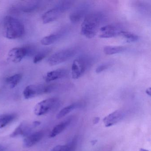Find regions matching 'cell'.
<instances>
[{"instance_id":"obj_28","label":"cell","mask_w":151,"mask_h":151,"mask_svg":"<svg viewBox=\"0 0 151 151\" xmlns=\"http://www.w3.org/2000/svg\"><path fill=\"white\" fill-rule=\"evenodd\" d=\"M146 93L148 96H151V87H149V88H147L145 91Z\"/></svg>"},{"instance_id":"obj_6","label":"cell","mask_w":151,"mask_h":151,"mask_svg":"<svg viewBox=\"0 0 151 151\" xmlns=\"http://www.w3.org/2000/svg\"><path fill=\"white\" fill-rule=\"evenodd\" d=\"M60 104V100L56 98H49L38 102L35 106L34 113L37 116H42L56 108Z\"/></svg>"},{"instance_id":"obj_5","label":"cell","mask_w":151,"mask_h":151,"mask_svg":"<svg viewBox=\"0 0 151 151\" xmlns=\"http://www.w3.org/2000/svg\"><path fill=\"white\" fill-rule=\"evenodd\" d=\"M36 48L32 45L15 47L11 49L8 54V60L14 63L21 62L25 56H32L36 54Z\"/></svg>"},{"instance_id":"obj_17","label":"cell","mask_w":151,"mask_h":151,"mask_svg":"<svg viewBox=\"0 0 151 151\" xmlns=\"http://www.w3.org/2000/svg\"><path fill=\"white\" fill-rule=\"evenodd\" d=\"M70 123V120H67L62 122L55 126L49 134V137L53 138L58 136L67 128Z\"/></svg>"},{"instance_id":"obj_20","label":"cell","mask_w":151,"mask_h":151,"mask_svg":"<svg viewBox=\"0 0 151 151\" xmlns=\"http://www.w3.org/2000/svg\"><path fill=\"white\" fill-rule=\"evenodd\" d=\"M79 105L80 104L78 103H74V104H71V105L65 107L58 113L56 115V118L57 119H60V118L64 117L68 114L70 113L72 110H74L76 108L78 107Z\"/></svg>"},{"instance_id":"obj_4","label":"cell","mask_w":151,"mask_h":151,"mask_svg":"<svg viewBox=\"0 0 151 151\" xmlns=\"http://www.w3.org/2000/svg\"><path fill=\"white\" fill-rule=\"evenodd\" d=\"M55 85L53 84L30 85L25 87L23 94L24 99H29L45 93L51 92L55 89Z\"/></svg>"},{"instance_id":"obj_7","label":"cell","mask_w":151,"mask_h":151,"mask_svg":"<svg viewBox=\"0 0 151 151\" xmlns=\"http://www.w3.org/2000/svg\"><path fill=\"white\" fill-rule=\"evenodd\" d=\"M76 50L73 49H67L60 50L51 55L48 60L50 66H55L67 61L76 55Z\"/></svg>"},{"instance_id":"obj_11","label":"cell","mask_w":151,"mask_h":151,"mask_svg":"<svg viewBox=\"0 0 151 151\" xmlns=\"http://www.w3.org/2000/svg\"><path fill=\"white\" fill-rule=\"evenodd\" d=\"M33 127L32 124L30 125L26 122L21 123L10 134V137L12 138L27 137L31 134Z\"/></svg>"},{"instance_id":"obj_25","label":"cell","mask_w":151,"mask_h":151,"mask_svg":"<svg viewBox=\"0 0 151 151\" xmlns=\"http://www.w3.org/2000/svg\"><path fill=\"white\" fill-rule=\"evenodd\" d=\"M51 151H70L69 147L68 145H59L54 147Z\"/></svg>"},{"instance_id":"obj_3","label":"cell","mask_w":151,"mask_h":151,"mask_svg":"<svg viewBox=\"0 0 151 151\" xmlns=\"http://www.w3.org/2000/svg\"><path fill=\"white\" fill-rule=\"evenodd\" d=\"M71 1H61L56 6L46 12L42 17L44 24H48L55 21L60 17L63 13L70 8L72 6Z\"/></svg>"},{"instance_id":"obj_12","label":"cell","mask_w":151,"mask_h":151,"mask_svg":"<svg viewBox=\"0 0 151 151\" xmlns=\"http://www.w3.org/2000/svg\"><path fill=\"white\" fill-rule=\"evenodd\" d=\"M124 116L123 112L120 110H116L104 117L103 120L104 125L109 127L113 126L120 122Z\"/></svg>"},{"instance_id":"obj_19","label":"cell","mask_w":151,"mask_h":151,"mask_svg":"<svg viewBox=\"0 0 151 151\" xmlns=\"http://www.w3.org/2000/svg\"><path fill=\"white\" fill-rule=\"evenodd\" d=\"M126 47L123 46H106L104 47L103 51L105 54L112 55L120 53L126 51Z\"/></svg>"},{"instance_id":"obj_23","label":"cell","mask_w":151,"mask_h":151,"mask_svg":"<svg viewBox=\"0 0 151 151\" xmlns=\"http://www.w3.org/2000/svg\"><path fill=\"white\" fill-rule=\"evenodd\" d=\"M120 35L122 36L127 40V42H136L139 39V37L137 35L132 32L124 31H122L121 32Z\"/></svg>"},{"instance_id":"obj_18","label":"cell","mask_w":151,"mask_h":151,"mask_svg":"<svg viewBox=\"0 0 151 151\" xmlns=\"http://www.w3.org/2000/svg\"><path fill=\"white\" fill-rule=\"evenodd\" d=\"M17 117V115L14 113L0 115V129L4 128L14 122Z\"/></svg>"},{"instance_id":"obj_1","label":"cell","mask_w":151,"mask_h":151,"mask_svg":"<svg viewBox=\"0 0 151 151\" xmlns=\"http://www.w3.org/2000/svg\"><path fill=\"white\" fill-rule=\"evenodd\" d=\"M104 18L103 15L99 12L87 14L84 18L81 25V34L89 39L95 37Z\"/></svg>"},{"instance_id":"obj_2","label":"cell","mask_w":151,"mask_h":151,"mask_svg":"<svg viewBox=\"0 0 151 151\" xmlns=\"http://www.w3.org/2000/svg\"><path fill=\"white\" fill-rule=\"evenodd\" d=\"M24 25L20 20L11 16L5 17L3 33L6 38L11 40L20 38L24 35Z\"/></svg>"},{"instance_id":"obj_9","label":"cell","mask_w":151,"mask_h":151,"mask_svg":"<svg viewBox=\"0 0 151 151\" xmlns=\"http://www.w3.org/2000/svg\"><path fill=\"white\" fill-rule=\"evenodd\" d=\"M122 29L114 24L105 25L100 29L99 37L101 38H111L120 35Z\"/></svg>"},{"instance_id":"obj_31","label":"cell","mask_w":151,"mask_h":151,"mask_svg":"<svg viewBox=\"0 0 151 151\" xmlns=\"http://www.w3.org/2000/svg\"><path fill=\"white\" fill-rule=\"evenodd\" d=\"M139 151H149L148 150H146V149H143V148H140L139 149Z\"/></svg>"},{"instance_id":"obj_13","label":"cell","mask_w":151,"mask_h":151,"mask_svg":"<svg viewBox=\"0 0 151 151\" xmlns=\"http://www.w3.org/2000/svg\"><path fill=\"white\" fill-rule=\"evenodd\" d=\"M44 132L42 131L31 133L24 137L23 140L24 146L30 147L38 143L43 138Z\"/></svg>"},{"instance_id":"obj_8","label":"cell","mask_w":151,"mask_h":151,"mask_svg":"<svg viewBox=\"0 0 151 151\" xmlns=\"http://www.w3.org/2000/svg\"><path fill=\"white\" fill-rule=\"evenodd\" d=\"M90 65L89 59L81 57L74 60L71 66V76L74 79L81 77L86 71Z\"/></svg>"},{"instance_id":"obj_27","label":"cell","mask_w":151,"mask_h":151,"mask_svg":"<svg viewBox=\"0 0 151 151\" xmlns=\"http://www.w3.org/2000/svg\"><path fill=\"white\" fill-rule=\"evenodd\" d=\"M41 122L39 121H35V122H32V125H33V127H37V126H38L40 124Z\"/></svg>"},{"instance_id":"obj_16","label":"cell","mask_w":151,"mask_h":151,"mask_svg":"<svg viewBox=\"0 0 151 151\" xmlns=\"http://www.w3.org/2000/svg\"><path fill=\"white\" fill-rule=\"evenodd\" d=\"M68 74V71L64 69H58L47 72L45 79L47 83L55 81L65 77Z\"/></svg>"},{"instance_id":"obj_24","label":"cell","mask_w":151,"mask_h":151,"mask_svg":"<svg viewBox=\"0 0 151 151\" xmlns=\"http://www.w3.org/2000/svg\"><path fill=\"white\" fill-rule=\"evenodd\" d=\"M110 66H111V63H103V64H101V65L98 66L97 68L96 69L95 71H96V73L99 74V73L103 72V71L106 70Z\"/></svg>"},{"instance_id":"obj_29","label":"cell","mask_w":151,"mask_h":151,"mask_svg":"<svg viewBox=\"0 0 151 151\" xmlns=\"http://www.w3.org/2000/svg\"><path fill=\"white\" fill-rule=\"evenodd\" d=\"M5 150V147L2 145L0 144V151H4Z\"/></svg>"},{"instance_id":"obj_21","label":"cell","mask_w":151,"mask_h":151,"mask_svg":"<svg viewBox=\"0 0 151 151\" xmlns=\"http://www.w3.org/2000/svg\"><path fill=\"white\" fill-rule=\"evenodd\" d=\"M22 76L21 74H17L7 78L6 82L11 88L15 87L22 80Z\"/></svg>"},{"instance_id":"obj_30","label":"cell","mask_w":151,"mask_h":151,"mask_svg":"<svg viewBox=\"0 0 151 151\" xmlns=\"http://www.w3.org/2000/svg\"><path fill=\"white\" fill-rule=\"evenodd\" d=\"M97 142V140H93V141H91V143L93 144V145H95L96 144V142Z\"/></svg>"},{"instance_id":"obj_22","label":"cell","mask_w":151,"mask_h":151,"mask_svg":"<svg viewBox=\"0 0 151 151\" xmlns=\"http://www.w3.org/2000/svg\"><path fill=\"white\" fill-rule=\"evenodd\" d=\"M50 52H51L50 49L46 48L37 53L35 54L33 59V63H37L40 62L49 54Z\"/></svg>"},{"instance_id":"obj_15","label":"cell","mask_w":151,"mask_h":151,"mask_svg":"<svg viewBox=\"0 0 151 151\" xmlns=\"http://www.w3.org/2000/svg\"><path fill=\"white\" fill-rule=\"evenodd\" d=\"M66 32V31L63 29L58 32L50 34L42 38L40 41V43L43 45H50L61 38Z\"/></svg>"},{"instance_id":"obj_14","label":"cell","mask_w":151,"mask_h":151,"mask_svg":"<svg viewBox=\"0 0 151 151\" xmlns=\"http://www.w3.org/2000/svg\"><path fill=\"white\" fill-rule=\"evenodd\" d=\"M88 7L86 6H81L72 12L69 17L71 22L77 23L86 16Z\"/></svg>"},{"instance_id":"obj_26","label":"cell","mask_w":151,"mask_h":151,"mask_svg":"<svg viewBox=\"0 0 151 151\" xmlns=\"http://www.w3.org/2000/svg\"><path fill=\"white\" fill-rule=\"evenodd\" d=\"M100 120V119L99 117H98V116H97V117H95V118L93 119V124H97L99 122Z\"/></svg>"},{"instance_id":"obj_10","label":"cell","mask_w":151,"mask_h":151,"mask_svg":"<svg viewBox=\"0 0 151 151\" xmlns=\"http://www.w3.org/2000/svg\"><path fill=\"white\" fill-rule=\"evenodd\" d=\"M39 1H21L15 4L12 7V9L14 10L29 13L37 9Z\"/></svg>"}]
</instances>
